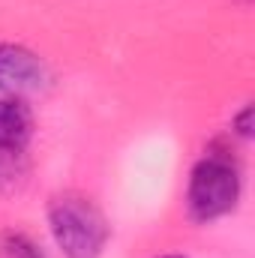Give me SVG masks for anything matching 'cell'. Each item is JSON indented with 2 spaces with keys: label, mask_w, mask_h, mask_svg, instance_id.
<instances>
[{
  "label": "cell",
  "mask_w": 255,
  "mask_h": 258,
  "mask_svg": "<svg viewBox=\"0 0 255 258\" xmlns=\"http://www.w3.org/2000/svg\"><path fill=\"white\" fill-rule=\"evenodd\" d=\"M48 225L66 258H99L108 243V222L102 210L78 192L51 198Z\"/></svg>",
  "instance_id": "1"
},
{
  "label": "cell",
  "mask_w": 255,
  "mask_h": 258,
  "mask_svg": "<svg viewBox=\"0 0 255 258\" xmlns=\"http://www.w3.org/2000/svg\"><path fill=\"white\" fill-rule=\"evenodd\" d=\"M240 198V171L237 165L222 156V153H207L189 174V189H186V204H189L192 219L198 222H213L237 207Z\"/></svg>",
  "instance_id": "2"
},
{
  "label": "cell",
  "mask_w": 255,
  "mask_h": 258,
  "mask_svg": "<svg viewBox=\"0 0 255 258\" xmlns=\"http://www.w3.org/2000/svg\"><path fill=\"white\" fill-rule=\"evenodd\" d=\"M48 81L45 63L21 48V45H0V93L6 96H21V93H36Z\"/></svg>",
  "instance_id": "3"
},
{
  "label": "cell",
  "mask_w": 255,
  "mask_h": 258,
  "mask_svg": "<svg viewBox=\"0 0 255 258\" xmlns=\"http://www.w3.org/2000/svg\"><path fill=\"white\" fill-rule=\"evenodd\" d=\"M33 135L30 108L21 99H0V153H21Z\"/></svg>",
  "instance_id": "4"
},
{
  "label": "cell",
  "mask_w": 255,
  "mask_h": 258,
  "mask_svg": "<svg viewBox=\"0 0 255 258\" xmlns=\"http://www.w3.org/2000/svg\"><path fill=\"white\" fill-rule=\"evenodd\" d=\"M6 252H9V258H45L24 234H9L6 237Z\"/></svg>",
  "instance_id": "5"
},
{
  "label": "cell",
  "mask_w": 255,
  "mask_h": 258,
  "mask_svg": "<svg viewBox=\"0 0 255 258\" xmlns=\"http://www.w3.org/2000/svg\"><path fill=\"white\" fill-rule=\"evenodd\" d=\"M234 126H237V132H240L243 138H249V135H252V108H249V105L240 111V117L234 120Z\"/></svg>",
  "instance_id": "6"
},
{
  "label": "cell",
  "mask_w": 255,
  "mask_h": 258,
  "mask_svg": "<svg viewBox=\"0 0 255 258\" xmlns=\"http://www.w3.org/2000/svg\"><path fill=\"white\" fill-rule=\"evenodd\" d=\"M162 258H183V255H162Z\"/></svg>",
  "instance_id": "7"
}]
</instances>
